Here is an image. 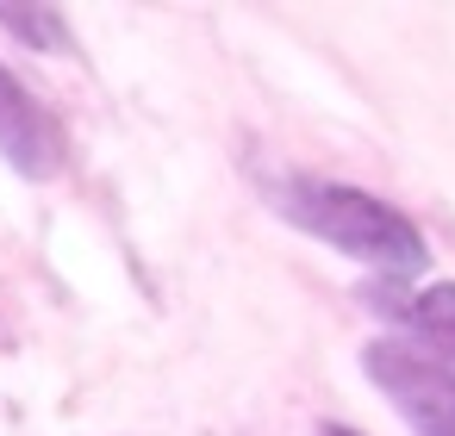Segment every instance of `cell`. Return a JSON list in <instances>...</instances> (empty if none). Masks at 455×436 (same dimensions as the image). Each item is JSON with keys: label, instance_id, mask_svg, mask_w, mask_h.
Masks as SVG:
<instances>
[{"label": "cell", "instance_id": "cell-1", "mask_svg": "<svg viewBox=\"0 0 455 436\" xmlns=\"http://www.w3.org/2000/svg\"><path fill=\"white\" fill-rule=\"evenodd\" d=\"M275 212L293 218L299 231H312L318 243H331V250L380 268L387 281L424 268L418 225L405 212H393L387 200L362 194V187H343V181H281L275 187Z\"/></svg>", "mask_w": 455, "mask_h": 436}, {"label": "cell", "instance_id": "cell-2", "mask_svg": "<svg viewBox=\"0 0 455 436\" xmlns=\"http://www.w3.org/2000/svg\"><path fill=\"white\" fill-rule=\"evenodd\" d=\"M362 368L393 399V411L411 424V436H455V368L449 361L380 337L362 349Z\"/></svg>", "mask_w": 455, "mask_h": 436}, {"label": "cell", "instance_id": "cell-3", "mask_svg": "<svg viewBox=\"0 0 455 436\" xmlns=\"http://www.w3.org/2000/svg\"><path fill=\"white\" fill-rule=\"evenodd\" d=\"M0 156H7L26 181L63 175V156H69L63 125L32 100V88H26L7 63H0Z\"/></svg>", "mask_w": 455, "mask_h": 436}, {"label": "cell", "instance_id": "cell-4", "mask_svg": "<svg viewBox=\"0 0 455 436\" xmlns=\"http://www.w3.org/2000/svg\"><path fill=\"white\" fill-rule=\"evenodd\" d=\"M368 305L380 318H393L399 330L424 337L430 349H443L455 361V281H436V287H418V293H399V287H380L368 293Z\"/></svg>", "mask_w": 455, "mask_h": 436}, {"label": "cell", "instance_id": "cell-5", "mask_svg": "<svg viewBox=\"0 0 455 436\" xmlns=\"http://www.w3.org/2000/svg\"><path fill=\"white\" fill-rule=\"evenodd\" d=\"M0 26H7L13 38H26L32 51H57V57H69V26H63L57 7H7V0H0Z\"/></svg>", "mask_w": 455, "mask_h": 436}, {"label": "cell", "instance_id": "cell-6", "mask_svg": "<svg viewBox=\"0 0 455 436\" xmlns=\"http://www.w3.org/2000/svg\"><path fill=\"white\" fill-rule=\"evenodd\" d=\"M318 436H355V430H343V424H324V430H318Z\"/></svg>", "mask_w": 455, "mask_h": 436}]
</instances>
